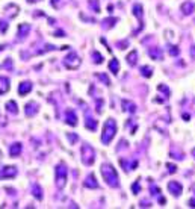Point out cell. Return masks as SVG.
I'll return each instance as SVG.
<instances>
[{"mask_svg": "<svg viewBox=\"0 0 195 209\" xmlns=\"http://www.w3.org/2000/svg\"><path fill=\"white\" fill-rule=\"evenodd\" d=\"M123 106H126L124 111H127V112H135V111H136L135 103H132V101H129V100H124V101H123Z\"/></svg>", "mask_w": 195, "mask_h": 209, "instance_id": "obj_16", "label": "cell"}, {"mask_svg": "<svg viewBox=\"0 0 195 209\" xmlns=\"http://www.w3.org/2000/svg\"><path fill=\"white\" fill-rule=\"evenodd\" d=\"M109 70L112 71L114 74H117L118 73V70H120V62H118V59H112L109 62Z\"/></svg>", "mask_w": 195, "mask_h": 209, "instance_id": "obj_14", "label": "cell"}, {"mask_svg": "<svg viewBox=\"0 0 195 209\" xmlns=\"http://www.w3.org/2000/svg\"><path fill=\"white\" fill-rule=\"evenodd\" d=\"M94 159H95V152H94V149L89 146V144H85V146L82 147V161H83V164L91 165L94 162Z\"/></svg>", "mask_w": 195, "mask_h": 209, "instance_id": "obj_3", "label": "cell"}, {"mask_svg": "<svg viewBox=\"0 0 195 209\" xmlns=\"http://www.w3.org/2000/svg\"><path fill=\"white\" fill-rule=\"evenodd\" d=\"M65 180H67V168H65V165H59V167L56 168V185H57V188H64Z\"/></svg>", "mask_w": 195, "mask_h": 209, "instance_id": "obj_4", "label": "cell"}, {"mask_svg": "<svg viewBox=\"0 0 195 209\" xmlns=\"http://www.w3.org/2000/svg\"><path fill=\"white\" fill-rule=\"evenodd\" d=\"M150 56L153 58V59H162V52H160V49H157V47H154V49H150Z\"/></svg>", "mask_w": 195, "mask_h": 209, "instance_id": "obj_15", "label": "cell"}, {"mask_svg": "<svg viewBox=\"0 0 195 209\" xmlns=\"http://www.w3.org/2000/svg\"><path fill=\"white\" fill-rule=\"evenodd\" d=\"M92 56L95 58V59H94V61H95L97 64H102V62H103V58H102V55H100V53H97V52H94V53H92Z\"/></svg>", "mask_w": 195, "mask_h": 209, "instance_id": "obj_22", "label": "cell"}, {"mask_svg": "<svg viewBox=\"0 0 195 209\" xmlns=\"http://www.w3.org/2000/svg\"><path fill=\"white\" fill-rule=\"evenodd\" d=\"M30 89H32V83L30 82H21L20 83V88H18V93H20V95H24V94H27Z\"/></svg>", "mask_w": 195, "mask_h": 209, "instance_id": "obj_10", "label": "cell"}, {"mask_svg": "<svg viewBox=\"0 0 195 209\" xmlns=\"http://www.w3.org/2000/svg\"><path fill=\"white\" fill-rule=\"evenodd\" d=\"M178 52H180V50H178V47H176V46H171L170 53H171L172 56H177V55H178Z\"/></svg>", "mask_w": 195, "mask_h": 209, "instance_id": "obj_24", "label": "cell"}, {"mask_svg": "<svg viewBox=\"0 0 195 209\" xmlns=\"http://www.w3.org/2000/svg\"><path fill=\"white\" fill-rule=\"evenodd\" d=\"M133 14H135L139 20L142 18V6H141V5H135V6H133Z\"/></svg>", "mask_w": 195, "mask_h": 209, "instance_id": "obj_20", "label": "cell"}, {"mask_svg": "<svg viewBox=\"0 0 195 209\" xmlns=\"http://www.w3.org/2000/svg\"><path fill=\"white\" fill-rule=\"evenodd\" d=\"M115 132H117V123H115L114 118H109L104 123L103 127V135H102V141L103 144H109L115 136Z\"/></svg>", "mask_w": 195, "mask_h": 209, "instance_id": "obj_2", "label": "cell"}, {"mask_svg": "<svg viewBox=\"0 0 195 209\" xmlns=\"http://www.w3.org/2000/svg\"><path fill=\"white\" fill-rule=\"evenodd\" d=\"M194 9H195V5L192 2H184L182 6H180V11H182L184 15H191L194 12Z\"/></svg>", "mask_w": 195, "mask_h": 209, "instance_id": "obj_7", "label": "cell"}, {"mask_svg": "<svg viewBox=\"0 0 195 209\" xmlns=\"http://www.w3.org/2000/svg\"><path fill=\"white\" fill-rule=\"evenodd\" d=\"M38 111V108H36V103H33V101H30L29 105H26V109H24V112H26V115H33L35 112Z\"/></svg>", "mask_w": 195, "mask_h": 209, "instance_id": "obj_12", "label": "cell"}, {"mask_svg": "<svg viewBox=\"0 0 195 209\" xmlns=\"http://www.w3.org/2000/svg\"><path fill=\"white\" fill-rule=\"evenodd\" d=\"M192 156H194V158H195V149H194V150H192Z\"/></svg>", "mask_w": 195, "mask_h": 209, "instance_id": "obj_29", "label": "cell"}, {"mask_svg": "<svg viewBox=\"0 0 195 209\" xmlns=\"http://www.w3.org/2000/svg\"><path fill=\"white\" fill-rule=\"evenodd\" d=\"M102 174H103L104 180L108 182V185H110L112 188H115V186L120 185L118 174H117V171H115V168L110 164H103L102 165Z\"/></svg>", "mask_w": 195, "mask_h": 209, "instance_id": "obj_1", "label": "cell"}, {"mask_svg": "<svg viewBox=\"0 0 195 209\" xmlns=\"http://www.w3.org/2000/svg\"><path fill=\"white\" fill-rule=\"evenodd\" d=\"M168 190H170V192H171L174 197H177V196L182 194L183 186H182V183H178V182L172 180V182H170V183H168Z\"/></svg>", "mask_w": 195, "mask_h": 209, "instance_id": "obj_6", "label": "cell"}, {"mask_svg": "<svg viewBox=\"0 0 195 209\" xmlns=\"http://www.w3.org/2000/svg\"><path fill=\"white\" fill-rule=\"evenodd\" d=\"M189 206H192V208H195V200L192 199V200H189Z\"/></svg>", "mask_w": 195, "mask_h": 209, "instance_id": "obj_28", "label": "cell"}, {"mask_svg": "<svg viewBox=\"0 0 195 209\" xmlns=\"http://www.w3.org/2000/svg\"><path fill=\"white\" fill-rule=\"evenodd\" d=\"M67 123L71 126H76L77 124V118H76V114L73 109H68L67 111Z\"/></svg>", "mask_w": 195, "mask_h": 209, "instance_id": "obj_11", "label": "cell"}, {"mask_svg": "<svg viewBox=\"0 0 195 209\" xmlns=\"http://www.w3.org/2000/svg\"><path fill=\"white\" fill-rule=\"evenodd\" d=\"M141 74L144 77H151V74H153V70L150 67H142L141 68Z\"/></svg>", "mask_w": 195, "mask_h": 209, "instance_id": "obj_18", "label": "cell"}, {"mask_svg": "<svg viewBox=\"0 0 195 209\" xmlns=\"http://www.w3.org/2000/svg\"><path fill=\"white\" fill-rule=\"evenodd\" d=\"M166 167H168V171H170V173H176V171H177V167L174 164H168Z\"/></svg>", "mask_w": 195, "mask_h": 209, "instance_id": "obj_25", "label": "cell"}, {"mask_svg": "<svg viewBox=\"0 0 195 209\" xmlns=\"http://www.w3.org/2000/svg\"><path fill=\"white\" fill-rule=\"evenodd\" d=\"M85 186L86 188H98V183H97V180H95V176L94 174H89L86 180H85Z\"/></svg>", "mask_w": 195, "mask_h": 209, "instance_id": "obj_9", "label": "cell"}, {"mask_svg": "<svg viewBox=\"0 0 195 209\" xmlns=\"http://www.w3.org/2000/svg\"><path fill=\"white\" fill-rule=\"evenodd\" d=\"M85 124H86L88 129L95 130V127H97V121H95V120H92V118H88V120L85 121Z\"/></svg>", "mask_w": 195, "mask_h": 209, "instance_id": "obj_19", "label": "cell"}, {"mask_svg": "<svg viewBox=\"0 0 195 209\" xmlns=\"http://www.w3.org/2000/svg\"><path fill=\"white\" fill-rule=\"evenodd\" d=\"M20 152H21V144H14V146L11 147V155L12 156H18L20 155Z\"/></svg>", "mask_w": 195, "mask_h": 209, "instance_id": "obj_17", "label": "cell"}, {"mask_svg": "<svg viewBox=\"0 0 195 209\" xmlns=\"http://www.w3.org/2000/svg\"><path fill=\"white\" fill-rule=\"evenodd\" d=\"M17 174V170H15V167H6L3 168V171H0V177H14V176Z\"/></svg>", "mask_w": 195, "mask_h": 209, "instance_id": "obj_8", "label": "cell"}, {"mask_svg": "<svg viewBox=\"0 0 195 209\" xmlns=\"http://www.w3.org/2000/svg\"><path fill=\"white\" fill-rule=\"evenodd\" d=\"M8 111L9 112H14V114H15V112H17V105H15V101H8Z\"/></svg>", "mask_w": 195, "mask_h": 209, "instance_id": "obj_21", "label": "cell"}, {"mask_svg": "<svg viewBox=\"0 0 195 209\" xmlns=\"http://www.w3.org/2000/svg\"><path fill=\"white\" fill-rule=\"evenodd\" d=\"M136 61H138V52L136 50H132L130 55L127 56V62L130 65H136Z\"/></svg>", "mask_w": 195, "mask_h": 209, "instance_id": "obj_13", "label": "cell"}, {"mask_svg": "<svg viewBox=\"0 0 195 209\" xmlns=\"http://www.w3.org/2000/svg\"><path fill=\"white\" fill-rule=\"evenodd\" d=\"M98 77L102 79V80H103V82L106 83V85H109V79H108L106 76H104V74H98Z\"/></svg>", "mask_w": 195, "mask_h": 209, "instance_id": "obj_27", "label": "cell"}, {"mask_svg": "<svg viewBox=\"0 0 195 209\" xmlns=\"http://www.w3.org/2000/svg\"><path fill=\"white\" fill-rule=\"evenodd\" d=\"M89 5H91V6L95 9V12H98V11H100V6H98V2H97V0H89Z\"/></svg>", "mask_w": 195, "mask_h": 209, "instance_id": "obj_23", "label": "cell"}, {"mask_svg": "<svg viewBox=\"0 0 195 209\" xmlns=\"http://www.w3.org/2000/svg\"><path fill=\"white\" fill-rule=\"evenodd\" d=\"M132 190H133L135 194H138V192H139V182H135L133 186H132Z\"/></svg>", "mask_w": 195, "mask_h": 209, "instance_id": "obj_26", "label": "cell"}, {"mask_svg": "<svg viewBox=\"0 0 195 209\" xmlns=\"http://www.w3.org/2000/svg\"><path fill=\"white\" fill-rule=\"evenodd\" d=\"M64 65L67 68H70V70H74V68H77L79 65H80V59H79V56L73 52L64 59Z\"/></svg>", "mask_w": 195, "mask_h": 209, "instance_id": "obj_5", "label": "cell"}]
</instances>
